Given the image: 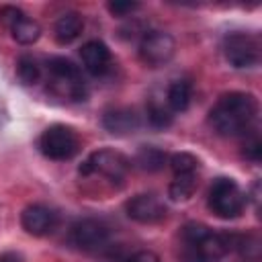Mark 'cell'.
<instances>
[{
  "instance_id": "obj_1",
  "label": "cell",
  "mask_w": 262,
  "mask_h": 262,
  "mask_svg": "<svg viewBox=\"0 0 262 262\" xmlns=\"http://www.w3.org/2000/svg\"><path fill=\"white\" fill-rule=\"evenodd\" d=\"M258 115V102L248 92H227L217 98L209 111V125L221 137H237L252 129Z\"/></svg>"
},
{
  "instance_id": "obj_2",
  "label": "cell",
  "mask_w": 262,
  "mask_h": 262,
  "mask_svg": "<svg viewBox=\"0 0 262 262\" xmlns=\"http://www.w3.org/2000/svg\"><path fill=\"white\" fill-rule=\"evenodd\" d=\"M237 233H217L203 223H186L180 229V262H219L233 250Z\"/></svg>"
},
{
  "instance_id": "obj_3",
  "label": "cell",
  "mask_w": 262,
  "mask_h": 262,
  "mask_svg": "<svg viewBox=\"0 0 262 262\" xmlns=\"http://www.w3.org/2000/svg\"><path fill=\"white\" fill-rule=\"evenodd\" d=\"M49 88L53 94L66 100H84L86 86L80 74V68L66 57H49L47 61Z\"/></svg>"
},
{
  "instance_id": "obj_4",
  "label": "cell",
  "mask_w": 262,
  "mask_h": 262,
  "mask_svg": "<svg viewBox=\"0 0 262 262\" xmlns=\"http://www.w3.org/2000/svg\"><path fill=\"white\" fill-rule=\"evenodd\" d=\"M207 205L213 215H217L221 219H235L242 215V211L246 207V194L242 192V188L237 186L235 180L215 178L209 188Z\"/></svg>"
},
{
  "instance_id": "obj_5",
  "label": "cell",
  "mask_w": 262,
  "mask_h": 262,
  "mask_svg": "<svg viewBox=\"0 0 262 262\" xmlns=\"http://www.w3.org/2000/svg\"><path fill=\"white\" fill-rule=\"evenodd\" d=\"M223 55L229 61V66L244 70V68H254L260 61V53H262V45H260V37L254 33H229L223 37Z\"/></svg>"
},
{
  "instance_id": "obj_6",
  "label": "cell",
  "mask_w": 262,
  "mask_h": 262,
  "mask_svg": "<svg viewBox=\"0 0 262 262\" xmlns=\"http://www.w3.org/2000/svg\"><path fill=\"white\" fill-rule=\"evenodd\" d=\"M39 149L45 158L55 160V162H66L72 160L78 149H80V139L76 135V131L68 125L55 123L49 125L41 137H39Z\"/></svg>"
},
{
  "instance_id": "obj_7",
  "label": "cell",
  "mask_w": 262,
  "mask_h": 262,
  "mask_svg": "<svg viewBox=\"0 0 262 262\" xmlns=\"http://www.w3.org/2000/svg\"><path fill=\"white\" fill-rule=\"evenodd\" d=\"M131 168V162L127 160V156H123L121 151L115 149H96L92 151L82 166L78 168V172L82 176H92V174H100L111 182H123L127 172Z\"/></svg>"
},
{
  "instance_id": "obj_8",
  "label": "cell",
  "mask_w": 262,
  "mask_h": 262,
  "mask_svg": "<svg viewBox=\"0 0 262 262\" xmlns=\"http://www.w3.org/2000/svg\"><path fill=\"white\" fill-rule=\"evenodd\" d=\"M108 227L92 217L78 219L70 229V244L82 252H100L108 246Z\"/></svg>"
},
{
  "instance_id": "obj_9",
  "label": "cell",
  "mask_w": 262,
  "mask_h": 262,
  "mask_svg": "<svg viewBox=\"0 0 262 262\" xmlns=\"http://www.w3.org/2000/svg\"><path fill=\"white\" fill-rule=\"evenodd\" d=\"M174 49H176V43H174L172 35H168L164 31H145L141 35L137 51L145 66L160 68L172 59Z\"/></svg>"
},
{
  "instance_id": "obj_10",
  "label": "cell",
  "mask_w": 262,
  "mask_h": 262,
  "mask_svg": "<svg viewBox=\"0 0 262 262\" xmlns=\"http://www.w3.org/2000/svg\"><path fill=\"white\" fill-rule=\"evenodd\" d=\"M0 23L10 31L12 39L20 45H33L41 35L39 23L33 20L31 16H27L16 6H2L0 8Z\"/></svg>"
},
{
  "instance_id": "obj_11",
  "label": "cell",
  "mask_w": 262,
  "mask_h": 262,
  "mask_svg": "<svg viewBox=\"0 0 262 262\" xmlns=\"http://www.w3.org/2000/svg\"><path fill=\"white\" fill-rule=\"evenodd\" d=\"M125 211L137 223H158L166 217V205L154 192L135 194L125 203Z\"/></svg>"
},
{
  "instance_id": "obj_12",
  "label": "cell",
  "mask_w": 262,
  "mask_h": 262,
  "mask_svg": "<svg viewBox=\"0 0 262 262\" xmlns=\"http://www.w3.org/2000/svg\"><path fill=\"white\" fill-rule=\"evenodd\" d=\"M20 225H23V229L29 235L41 237V235H47V233H51L55 229L57 215L47 205L33 203V205H29V207L23 209V213H20Z\"/></svg>"
},
{
  "instance_id": "obj_13",
  "label": "cell",
  "mask_w": 262,
  "mask_h": 262,
  "mask_svg": "<svg viewBox=\"0 0 262 262\" xmlns=\"http://www.w3.org/2000/svg\"><path fill=\"white\" fill-rule=\"evenodd\" d=\"M102 127L113 135H129L139 127V115L129 106H111L102 113Z\"/></svg>"
},
{
  "instance_id": "obj_14",
  "label": "cell",
  "mask_w": 262,
  "mask_h": 262,
  "mask_svg": "<svg viewBox=\"0 0 262 262\" xmlns=\"http://www.w3.org/2000/svg\"><path fill=\"white\" fill-rule=\"evenodd\" d=\"M80 57L84 68L92 74V76H102L108 72L111 68V51L102 41H86L80 49Z\"/></svg>"
},
{
  "instance_id": "obj_15",
  "label": "cell",
  "mask_w": 262,
  "mask_h": 262,
  "mask_svg": "<svg viewBox=\"0 0 262 262\" xmlns=\"http://www.w3.org/2000/svg\"><path fill=\"white\" fill-rule=\"evenodd\" d=\"M82 31H84V18L80 12H63L53 25L55 41L61 45L76 41L82 35Z\"/></svg>"
},
{
  "instance_id": "obj_16",
  "label": "cell",
  "mask_w": 262,
  "mask_h": 262,
  "mask_svg": "<svg viewBox=\"0 0 262 262\" xmlns=\"http://www.w3.org/2000/svg\"><path fill=\"white\" fill-rule=\"evenodd\" d=\"M190 98H192V84L184 78H178L174 80L170 86H168V92H166V104L170 111L174 113H182L188 108L190 104Z\"/></svg>"
},
{
  "instance_id": "obj_17",
  "label": "cell",
  "mask_w": 262,
  "mask_h": 262,
  "mask_svg": "<svg viewBox=\"0 0 262 262\" xmlns=\"http://www.w3.org/2000/svg\"><path fill=\"white\" fill-rule=\"evenodd\" d=\"M135 164L141 168V170H147V172H158L164 168V164H168V156L164 149L160 147H154V145H141L137 156H135Z\"/></svg>"
},
{
  "instance_id": "obj_18",
  "label": "cell",
  "mask_w": 262,
  "mask_h": 262,
  "mask_svg": "<svg viewBox=\"0 0 262 262\" xmlns=\"http://www.w3.org/2000/svg\"><path fill=\"white\" fill-rule=\"evenodd\" d=\"M199 186V176L196 172L192 174H174V180L168 186V194L172 201H186L194 194Z\"/></svg>"
},
{
  "instance_id": "obj_19",
  "label": "cell",
  "mask_w": 262,
  "mask_h": 262,
  "mask_svg": "<svg viewBox=\"0 0 262 262\" xmlns=\"http://www.w3.org/2000/svg\"><path fill=\"white\" fill-rule=\"evenodd\" d=\"M233 250H237L242 254V258H246L248 262H258L260 254H262V239L256 231L246 233V235H237Z\"/></svg>"
},
{
  "instance_id": "obj_20",
  "label": "cell",
  "mask_w": 262,
  "mask_h": 262,
  "mask_svg": "<svg viewBox=\"0 0 262 262\" xmlns=\"http://www.w3.org/2000/svg\"><path fill=\"white\" fill-rule=\"evenodd\" d=\"M16 78L25 86H35L41 80V66L31 55H20L16 61Z\"/></svg>"
},
{
  "instance_id": "obj_21",
  "label": "cell",
  "mask_w": 262,
  "mask_h": 262,
  "mask_svg": "<svg viewBox=\"0 0 262 262\" xmlns=\"http://www.w3.org/2000/svg\"><path fill=\"white\" fill-rule=\"evenodd\" d=\"M168 164H170L174 174H192L199 170V160L188 151H180V154L170 156Z\"/></svg>"
},
{
  "instance_id": "obj_22",
  "label": "cell",
  "mask_w": 262,
  "mask_h": 262,
  "mask_svg": "<svg viewBox=\"0 0 262 262\" xmlns=\"http://www.w3.org/2000/svg\"><path fill=\"white\" fill-rule=\"evenodd\" d=\"M147 121L156 129H166L172 125V111L160 102H149L147 104Z\"/></svg>"
},
{
  "instance_id": "obj_23",
  "label": "cell",
  "mask_w": 262,
  "mask_h": 262,
  "mask_svg": "<svg viewBox=\"0 0 262 262\" xmlns=\"http://www.w3.org/2000/svg\"><path fill=\"white\" fill-rule=\"evenodd\" d=\"M242 154L246 160L258 164L262 160V141H260V135L258 131H248V137L244 139V145H242Z\"/></svg>"
},
{
  "instance_id": "obj_24",
  "label": "cell",
  "mask_w": 262,
  "mask_h": 262,
  "mask_svg": "<svg viewBox=\"0 0 262 262\" xmlns=\"http://www.w3.org/2000/svg\"><path fill=\"white\" fill-rule=\"evenodd\" d=\"M106 8H108V12L113 16H129L133 10L139 8V4L137 2H129V0H115V2H108Z\"/></svg>"
},
{
  "instance_id": "obj_25",
  "label": "cell",
  "mask_w": 262,
  "mask_h": 262,
  "mask_svg": "<svg viewBox=\"0 0 262 262\" xmlns=\"http://www.w3.org/2000/svg\"><path fill=\"white\" fill-rule=\"evenodd\" d=\"M127 262H162V260H160L158 254H154V252H149V250H139V252L131 254V256L127 258Z\"/></svg>"
},
{
  "instance_id": "obj_26",
  "label": "cell",
  "mask_w": 262,
  "mask_h": 262,
  "mask_svg": "<svg viewBox=\"0 0 262 262\" xmlns=\"http://www.w3.org/2000/svg\"><path fill=\"white\" fill-rule=\"evenodd\" d=\"M0 262H20V256L16 252H4L0 254Z\"/></svg>"
}]
</instances>
